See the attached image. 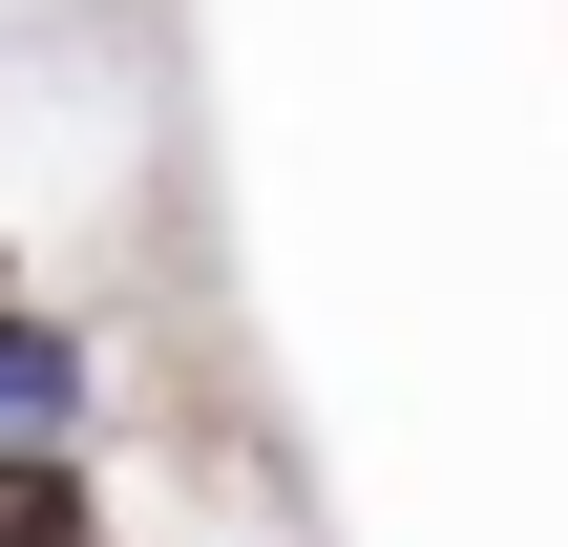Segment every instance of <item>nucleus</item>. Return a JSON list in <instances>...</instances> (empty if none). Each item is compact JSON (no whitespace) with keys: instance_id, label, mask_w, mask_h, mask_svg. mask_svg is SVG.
<instances>
[{"instance_id":"obj_1","label":"nucleus","mask_w":568,"mask_h":547,"mask_svg":"<svg viewBox=\"0 0 568 547\" xmlns=\"http://www.w3.org/2000/svg\"><path fill=\"white\" fill-rule=\"evenodd\" d=\"M0 443H84V337H63L42 295L0 316Z\"/></svg>"},{"instance_id":"obj_2","label":"nucleus","mask_w":568,"mask_h":547,"mask_svg":"<svg viewBox=\"0 0 568 547\" xmlns=\"http://www.w3.org/2000/svg\"><path fill=\"white\" fill-rule=\"evenodd\" d=\"M0 547H105V485H84V443H0Z\"/></svg>"}]
</instances>
